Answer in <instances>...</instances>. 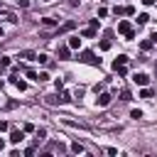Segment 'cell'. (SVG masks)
<instances>
[{
	"label": "cell",
	"mask_w": 157,
	"mask_h": 157,
	"mask_svg": "<svg viewBox=\"0 0 157 157\" xmlns=\"http://www.w3.org/2000/svg\"><path fill=\"white\" fill-rule=\"evenodd\" d=\"M17 5L20 7H29V0H17Z\"/></svg>",
	"instance_id": "4316f807"
},
{
	"label": "cell",
	"mask_w": 157,
	"mask_h": 157,
	"mask_svg": "<svg viewBox=\"0 0 157 157\" xmlns=\"http://www.w3.org/2000/svg\"><path fill=\"white\" fill-rule=\"evenodd\" d=\"M12 86H15V88H20V91H27V83H25V81H20L17 76H12Z\"/></svg>",
	"instance_id": "9c48e42d"
},
{
	"label": "cell",
	"mask_w": 157,
	"mask_h": 157,
	"mask_svg": "<svg viewBox=\"0 0 157 157\" xmlns=\"http://www.w3.org/2000/svg\"><path fill=\"white\" fill-rule=\"evenodd\" d=\"M83 37H96V27H91V25H88V27L83 29Z\"/></svg>",
	"instance_id": "5bb4252c"
},
{
	"label": "cell",
	"mask_w": 157,
	"mask_h": 157,
	"mask_svg": "<svg viewBox=\"0 0 157 157\" xmlns=\"http://www.w3.org/2000/svg\"><path fill=\"white\" fill-rule=\"evenodd\" d=\"M130 118H135V120H140V118H142V110H130Z\"/></svg>",
	"instance_id": "603a6c76"
},
{
	"label": "cell",
	"mask_w": 157,
	"mask_h": 157,
	"mask_svg": "<svg viewBox=\"0 0 157 157\" xmlns=\"http://www.w3.org/2000/svg\"><path fill=\"white\" fill-rule=\"evenodd\" d=\"M140 98H152V91H150V88H142V91H140Z\"/></svg>",
	"instance_id": "d6986e66"
},
{
	"label": "cell",
	"mask_w": 157,
	"mask_h": 157,
	"mask_svg": "<svg viewBox=\"0 0 157 157\" xmlns=\"http://www.w3.org/2000/svg\"><path fill=\"white\" fill-rule=\"evenodd\" d=\"M108 103H110V93H103V91H101V93H98V98H96V105L105 108Z\"/></svg>",
	"instance_id": "3957f363"
},
{
	"label": "cell",
	"mask_w": 157,
	"mask_h": 157,
	"mask_svg": "<svg viewBox=\"0 0 157 157\" xmlns=\"http://www.w3.org/2000/svg\"><path fill=\"white\" fill-rule=\"evenodd\" d=\"M152 39H155V44H157V32H155V34H152Z\"/></svg>",
	"instance_id": "4dcf8cb0"
},
{
	"label": "cell",
	"mask_w": 157,
	"mask_h": 157,
	"mask_svg": "<svg viewBox=\"0 0 157 157\" xmlns=\"http://www.w3.org/2000/svg\"><path fill=\"white\" fill-rule=\"evenodd\" d=\"M37 61H39V64H49V56H47V54H37Z\"/></svg>",
	"instance_id": "ac0fdd59"
},
{
	"label": "cell",
	"mask_w": 157,
	"mask_h": 157,
	"mask_svg": "<svg viewBox=\"0 0 157 157\" xmlns=\"http://www.w3.org/2000/svg\"><path fill=\"white\" fill-rule=\"evenodd\" d=\"M69 101H71V96H69L66 91H64V93H59V103H69Z\"/></svg>",
	"instance_id": "9a60e30c"
},
{
	"label": "cell",
	"mask_w": 157,
	"mask_h": 157,
	"mask_svg": "<svg viewBox=\"0 0 157 157\" xmlns=\"http://www.w3.org/2000/svg\"><path fill=\"white\" fill-rule=\"evenodd\" d=\"M152 2H155V0H142V5H152Z\"/></svg>",
	"instance_id": "f1b7e54d"
},
{
	"label": "cell",
	"mask_w": 157,
	"mask_h": 157,
	"mask_svg": "<svg viewBox=\"0 0 157 157\" xmlns=\"http://www.w3.org/2000/svg\"><path fill=\"white\" fill-rule=\"evenodd\" d=\"M71 152H74V155H81V152H83V145H81V142H71Z\"/></svg>",
	"instance_id": "7c38bea8"
},
{
	"label": "cell",
	"mask_w": 157,
	"mask_h": 157,
	"mask_svg": "<svg viewBox=\"0 0 157 157\" xmlns=\"http://www.w3.org/2000/svg\"><path fill=\"white\" fill-rule=\"evenodd\" d=\"M81 47V39L78 37H69V49H78Z\"/></svg>",
	"instance_id": "30bf717a"
},
{
	"label": "cell",
	"mask_w": 157,
	"mask_h": 157,
	"mask_svg": "<svg viewBox=\"0 0 157 157\" xmlns=\"http://www.w3.org/2000/svg\"><path fill=\"white\" fill-rule=\"evenodd\" d=\"M0 66H10V56H0Z\"/></svg>",
	"instance_id": "cb8c5ba5"
},
{
	"label": "cell",
	"mask_w": 157,
	"mask_h": 157,
	"mask_svg": "<svg viewBox=\"0 0 157 157\" xmlns=\"http://www.w3.org/2000/svg\"><path fill=\"white\" fill-rule=\"evenodd\" d=\"M118 32H123L128 39H135V32H132V27H130V22H128V20L118 22Z\"/></svg>",
	"instance_id": "7a4b0ae2"
},
{
	"label": "cell",
	"mask_w": 157,
	"mask_h": 157,
	"mask_svg": "<svg viewBox=\"0 0 157 157\" xmlns=\"http://www.w3.org/2000/svg\"><path fill=\"white\" fill-rule=\"evenodd\" d=\"M42 25H44V27H56V20H54V17H44Z\"/></svg>",
	"instance_id": "4fadbf2b"
},
{
	"label": "cell",
	"mask_w": 157,
	"mask_h": 157,
	"mask_svg": "<svg viewBox=\"0 0 157 157\" xmlns=\"http://www.w3.org/2000/svg\"><path fill=\"white\" fill-rule=\"evenodd\" d=\"M42 2H49V0H42Z\"/></svg>",
	"instance_id": "d6a6232c"
},
{
	"label": "cell",
	"mask_w": 157,
	"mask_h": 157,
	"mask_svg": "<svg viewBox=\"0 0 157 157\" xmlns=\"http://www.w3.org/2000/svg\"><path fill=\"white\" fill-rule=\"evenodd\" d=\"M132 81H135L137 86H147V83H150V76H147V74H135Z\"/></svg>",
	"instance_id": "277c9868"
},
{
	"label": "cell",
	"mask_w": 157,
	"mask_h": 157,
	"mask_svg": "<svg viewBox=\"0 0 157 157\" xmlns=\"http://www.w3.org/2000/svg\"><path fill=\"white\" fill-rule=\"evenodd\" d=\"M152 44H155V42H152V39H145V42H142V44H140V47H142V49H145V52H147V49H152Z\"/></svg>",
	"instance_id": "e0dca14e"
},
{
	"label": "cell",
	"mask_w": 157,
	"mask_h": 157,
	"mask_svg": "<svg viewBox=\"0 0 157 157\" xmlns=\"http://www.w3.org/2000/svg\"><path fill=\"white\" fill-rule=\"evenodd\" d=\"M5 108H7V110H12V108H17V101H7V103H5Z\"/></svg>",
	"instance_id": "d4e9b609"
},
{
	"label": "cell",
	"mask_w": 157,
	"mask_h": 157,
	"mask_svg": "<svg viewBox=\"0 0 157 157\" xmlns=\"http://www.w3.org/2000/svg\"><path fill=\"white\" fill-rule=\"evenodd\" d=\"M113 71H118V76H125V74H128V69H125V66H115Z\"/></svg>",
	"instance_id": "7402d4cb"
},
{
	"label": "cell",
	"mask_w": 157,
	"mask_h": 157,
	"mask_svg": "<svg viewBox=\"0 0 157 157\" xmlns=\"http://www.w3.org/2000/svg\"><path fill=\"white\" fill-rule=\"evenodd\" d=\"M98 47H101V49H103V52H105V49H110V39H103V42H101V44H98Z\"/></svg>",
	"instance_id": "44dd1931"
},
{
	"label": "cell",
	"mask_w": 157,
	"mask_h": 157,
	"mask_svg": "<svg viewBox=\"0 0 157 157\" xmlns=\"http://www.w3.org/2000/svg\"><path fill=\"white\" fill-rule=\"evenodd\" d=\"M147 20H150V17H147V15H145V12H142V15H137V25H145V22H147Z\"/></svg>",
	"instance_id": "ffe728a7"
},
{
	"label": "cell",
	"mask_w": 157,
	"mask_h": 157,
	"mask_svg": "<svg viewBox=\"0 0 157 157\" xmlns=\"http://www.w3.org/2000/svg\"><path fill=\"white\" fill-rule=\"evenodd\" d=\"M78 61L91 64V66H98V64H101V59H96V54H93V52H81V54H78Z\"/></svg>",
	"instance_id": "6da1fadb"
},
{
	"label": "cell",
	"mask_w": 157,
	"mask_h": 157,
	"mask_svg": "<svg viewBox=\"0 0 157 157\" xmlns=\"http://www.w3.org/2000/svg\"><path fill=\"white\" fill-rule=\"evenodd\" d=\"M74 27H76V22H74V20H69L66 25H61V27H59V34H64V32H69V29H74Z\"/></svg>",
	"instance_id": "ba28073f"
},
{
	"label": "cell",
	"mask_w": 157,
	"mask_h": 157,
	"mask_svg": "<svg viewBox=\"0 0 157 157\" xmlns=\"http://www.w3.org/2000/svg\"><path fill=\"white\" fill-rule=\"evenodd\" d=\"M128 61H130V59H128L125 54H120V56H118V59L113 61V69H115V66H128Z\"/></svg>",
	"instance_id": "52a82bcc"
},
{
	"label": "cell",
	"mask_w": 157,
	"mask_h": 157,
	"mask_svg": "<svg viewBox=\"0 0 157 157\" xmlns=\"http://www.w3.org/2000/svg\"><path fill=\"white\" fill-rule=\"evenodd\" d=\"M56 56H59V59H69V56H71V49H69V47H59V49H56Z\"/></svg>",
	"instance_id": "8992f818"
},
{
	"label": "cell",
	"mask_w": 157,
	"mask_h": 157,
	"mask_svg": "<svg viewBox=\"0 0 157 157\" xmlns=\"http://www.w3.org/2000/svg\"><path fill=\"white\" fill-rule=\"evenodd\" d=\"M44 135H47V132H44V130L39 128V130H37V142H39V140H44Z\"/></svg>",
	"instance_id": "484cf974"
},
{
	"label": "cell",
	"mask_w": 157,
	"mask_h": 157,
	"mask_svg": "<svg viewBox=\"0 0 157 157\" xmlns=\"http://www.w3.org/2000/svg\"><path fill=\"white\" fill-rule=\"evenodd\" d=\"M22 140H25V132H22V130H12V132H10V142L17 145V142H22Z\"/></svg>",
	"instance_id": "5b68a950"
},
{
	"label": "cell",
	"mask_w": 157,
	"mask_h": 157,
	"mask_svg": "<svg viewBox=\"0 0 157 157\" xmlns=\"http://www.w3.org/2000/svg\"><path fill=\"white\" fill-rule=\"evenodd\" d=\"M0 37H2V27H0Z\"/></svg>",
	"instance_id": "1f68e13d"
},
{
	"label": "cell",
	"mask_w": 157,
	"mask_h": 157,
	"mask_svg": "<svg viewBox=\"0 0 157 157\" xmlns=\"http://www.w3.org/2000/svg\"><path fill=\"white\" fill-rule=\"evenodd\" d=\"M44 101H47L49 105H54V103H59V96H44Z\"/></svg>",
	"instance_id": "2e32d148"
},
{
	"label": "cell",
	"mask_w": 157,
	"mask_h": 157,
	"mask_svg": "<svg viewBox=\"0 0 157 157\" xmlns=\"http://www.w3.org/2000/svg\"><path fill=\"white\" fill-rule=\"evenodd\" d=\"M2 150H5V142H2V140H0V152H2Z\"/></svg>",
	"instance_id": "f546056e"
},
{
	"label": "cell",
	"mask_w": 157,
	"mask_h": 157,
	"mask_svg": "<svg viewBox=\"0 0 157 157\" xmlns=\"http://www.w3.org/2000/svg\"><path fill=\"white\" fill-rule=\"evenodd\" d=\"M7 128H10V125H7L5 120H0V130H7Z\"/></svg>",
	"instance_id": "83f0119b"
},
{
	"label": "cell",
	"mask_w": 157,
	"mask_h": 157,
	"mask_svg": "<svg viewBox=\"0 0 157 157\" xmlns=\"http://www.w3.org/2000/svg\"><path fill=\"white\" fill-rule=\"evenodd\" d=\"M17 59H37V54L34 52H29V49H25V52H20V56Z\"/></svg>",
	"instance_id": "8fae6325"
}]
</instances>
